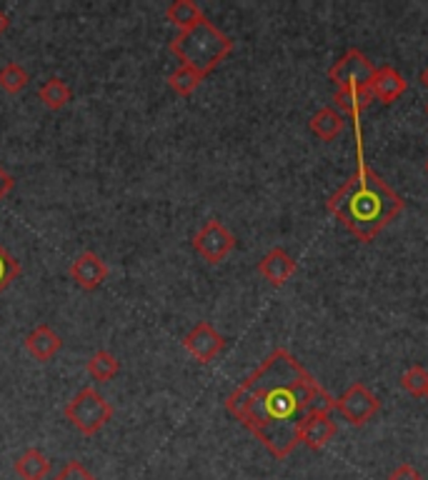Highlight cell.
Returning <instances> with one entry per match:
<instances>
[{
	"mask_svg": "<svg viewBox=\"0 0 428 480\" xmlns=\"http://www.w3.org/2000/svg\"><path fill=\"white\" fill-rule=\"evenodd\" d=\"M321 386L285 348H276L226 398V411L256 435L276 461L295 451L301 421Z\"/></svg>",
	"mask_w": 428,
	"mask_h": 480,
	"instance_id": "obj_1",
	"label": "cell"
},
{
	"mask_svg": "<svg viewBox=\"0 0 428 480\" xmlns=\"http://www.w3.org/2000/svg\"><path fill=\"white\" fill-rule=\"evenodd\" d=\"M353 131H356V170L351 178L326 200V210L338 218L343 228L361 243H371L391 220L401 216L406 203L366 163L361 121H353Z\"/></svg>",
	"mask_w": 428,
	"mask_h": 480,
	"instance_id": "obj_2",
	"label": "cell"
},
{
	"mask_svg": "<svg viewBox=\"0 0 428 480\" xmlns=\"http://www.w3.org/2000/svg\"><path fill=\"white\" fill-rule=\"evenodd\" d=\"M168 50L181 60V66L198 70L200 76H209L210 70L220 66V60L230 56L233 40L226 33H220L209 18H203L196 28L178 33Z\"/></svg>",
	"mask_w": 428,
	"mask_h": 480,
	"instance_id": "obj_3",
	"label": "cell"
},
{
	"mask_svg": "<svg viewBox=\"0 0 428 480\" xmlns=\"http://www.w3.org/2000/svg\"><path fill=\"white\" fill-rule=\"evenodd\" d=\"M66 421L76 431H80L83 435H95L103 431L108 421L113 418V405L108 403L95 388H80V393L73 396V400H68Z\"/></svg>",
	"mask_w": 428,
	"mask_h": 480,
	"instance_id": "obj_4",
	"label": "cell"
},
{
	"mask_svg": "<svg viewBox=\"0 0 428 480\" xmlns=\"http://www.w3.org/2000/svg\"><path fill=\"white\" fill-rule=\"evenodd\" d=\"M333 408L343 415V421H348L353 428H361L371 421L373 415L380 411V400L376 393H371L363 383H353L346 388L341 396L336 398Z\"/></svg>",
	"mask_w": 428,
	"mask_h": 480,
	"instance_id": "obj_5",
	"label": "cell"
},
{
	"mask_svg": "<svg viewBox=\"0 0 428 480\" xmlns=\"http://www.w3.org/2000/svg\"><path fill=\"white\" fill-rule=\"evenodd\" d=\"M233 248H236V236H233L220 220H209V223L193 236V251L210 265L223 263Z\"/></svg>",
	"mask_w": 428,
	"mask_h": 480,
	"instance_id": "obj_6",
	"label": "cell"
},
{
	"mask_svg": "<svg viewBox=\"0 0 428 480\" xmlns=\"http://www.w3.org/2000/svg\"><path fill=\"white\" fill-rule=\"evenodd\" d=\"M373 73H376V68L371 66V60L363 56L358 48H351V50L328 70V80H331L336 88H369Z\"/></svg>",
	"mask_w": 428,
	"mask_h": 480,
	"instance_id": "obj_7",
	"label": "cell"
},
{
	"mask_svg": "<svg viewBox=\"0 0 428 480\" xmlns=\"http://www.w3.org/2000/svg\"><path fill=\"white\" fill-rule=\"evenodd\" d=\"M183 348H186V353H188L190 358L206 366L210 360L219 358L220 350L226 348V338L210 325L209 320H200V323H196V325L186 333Z\"/></svg>",
	"mask_w": 428,
	"mask_h": 480,
	"instance_id": "obj_8",
	"label": "cell"
},
{
	"mask_svg": "<svg viewBox=\"0 0 428 480\" xmlns=\"http://www.w3.org/2000/svg\"><path fill=\"white\" fill-rule=\"evenodd\" d=\"M68 273H70V281L76 283L80 291H95V288H101L105 281H108V275H111V268L105 263L103 258L93 251H83V253L78 255L76 261L70 263L68 268Z\"/></svg>",
	"mask_w": 428,
	"mask_h": 480,
	"instance_id": "obj_9",
	"label": "cell"
},
{
	"mask_svg": "<svg viewBox=\"0 0 428 480\" xmlns=\"http://www.w3.org/2000/svg\"><path fill=\"white\" fill-rule=\"evenodd\" d=\"M336 423L331 421V413H308L301 421V431H298V443L305 445L308 451H324L336 435Z\"/></svg>",
	"mask_w": 428,
	"mask_h": 480,
	"instance_id": "obj_10",
	"label": "cell"
},
{
	"mask_svg": "<svg viewBox=\"0 0 428 480\" xmlns=\"http://www.w3.org/2000/svg\"><path fill=\"white\" fill-rule=\"evenodd\" d=\"M369 91H371L373 101H380L383 105L396 103L401 95L406 93V78L401 76L396 68L380 66L373 73Z\"/></svg>",
	"mask_w": 428,
	"mask_h": 480,
	"instance_id": "obj_11",
	"label": "cell"
},
{
	"mask_svg": "<svg viewBox=\"0 0 428 480\" xmlns=\"http://www.w3.org/2000/svg\"><path fill=\"white\" fill-rule=\"evenodd\" d=\"M23 346L28 350L30 356L40 363H48V360H53L63 348V340L58 336L56 330L50 328V325H36V328L30 330L26 340H23Z\"/></svg>",
	"mask_w": 428,
	"mask_h": 480,
	"instance_id": "obj_12",
	"label": "cell"
},
{
	"mask_svg": "<svg viewBox=\"0 0 428 480\" xmlns=\"http://www.w3.org/2000/svg\"><path fill=\"white\" fill-rule=\"evenodd\" d=\"M295 261L291 255L285 253L284 248H273V251H268L263 258H261V263H258V273L263 275L271 285H285V283L291 281V275L295 273Z\"/></svg>",
	"mask_w": 428,
	"mask_h": 480,
	"instance_id": "obj_13",
	"label": "cell"
},
{
	"mask_svg": "<svg viewBox=\"0 0 428 480\" xmlns=\"http://www.w3.org/2000/svg\"><path fill=\"white\" fill-rule=\"evenodd\" d=\"M373 103V95L369 88H336L333 93V108L351 121H361L363 111Z\"/></svg>",
	"mask_w": 428,
	"mask_h": 480,
	"instance_id": "obj_14",
	"label": "cell"
},
{
	"mask_svg": "<svg viewBox=\"0 0 428 480\" xmlns=\"http://www.w3.org/2000/svg\"><path fill=\"white\" fill-rule=\"evenodd\" d=\"M308 128L314 133L316 138H321V141H336L338 135L346 128V118H343L333 105H326L321 111H316L314 118L308 121Z\"/></svg>",
	"mask_w": 428,
	"mask_h": 480,
	"instance_id": "obj_15",
	"label": "cell"
},
{
	"mask_svg": "<svg viewBox=\"0 0 428 480\" xmlns=\"http://www.w3.org/2000/svg\"><path fill=\"white\" fill-rule=\"evenodd\" d=\"M13 468L20 480H46L50 475V458L38 448H28L23 455H18Z\"/></svg>",
	"mask_w": 428,
	"mask_h": 480,
	"instance_id": "obj_16",
	"label": "cell"
},
{
	"mask_svg": "<svg viewBox=\"0 0 428 480\" xmlns=\"http://www.w3.org/2000/svg\"><path fill=\"white\" fill-rule=\"evenodd\" d=\"M203 18H206L203 10H200L198 3H193V0H173L171 5L166 8V20H168L171 26H176L181 33L196 28Z\"/></svg>",
	"mask_w": 428,
	"mask_h": 480,
	"instance_id": "obj_17",
	"label": "cell"
},
{
	"mask_svg": "<svg viewBox=\"0 0 428 480\" xmlns=\"http://www.w3.org/2000/svg\"><path fill=\"white\" fill-rule=\"evenodd\" d=\"M38 98L50 111H60V108H66V105L73 101V91H70V85H68L66 80H60V78H48L46 83L38 88Z\"/></svg>",
	"mask_w": 428,
	"mask_h": 480,
	"instance_id": "obj_18",
	"label": "cell"
},
{
	"mask_svg": "<svg viewBox=\"0 0 428 480\" xmlns=\"http://www.w3.org/2000/svg\"><path fill=\"white\" fill-rule=\"evenodd\" d=\"M118 370H121V363L111 350H98V353H93V358L88 360V373L93 380H101V383L113 380Z\"/></svg>",
	"mask_w": 428,
	"mask_h": 480,
	"instance_id": "obj_19",
	"label": "cell"
},
{
	"mask_svg": "<svg viewBox=\"0 0 428 480\" xmlns=\"http://www.w3.org/2000/svg\"><path fill=\"white\" fill-rule=\"evenodd\" d=\"M203 78L198 70H193L188 66H178L173 70L171 76H168V85H171V91L176 95H181V98H188L190 93H196L198 91V85L203 83Z\"/></svg>",
	"mask_w": 428,
	"mask_h": 480,
	"instance_id": "obj_20",
	"label": "cell"
},
{
	"mask_svg": "<svg viewBox=\"0 0 428 480\" xmlns=\"http://www.w3.org/2000/svg\"><path fill=\"white\" fill-rule=\"evenodd\" d=\"M30 83L28 70L18 63H5V66L0 68V88L5 91V93L16 95L20 91H26Z\"/></svg>",
	"mask_w": 428,
	"mask_h": 480,
	"instance_id": "obj_21",
	"label": "cell"
},
{
	"mask_svg": "<svg viewBox=\"0 0 428 480\" xmlns=\"http://www.w3.org/2000/svg\"><path fill=\"white\" fill-rule=\"evenodd\" d=\"M401 388L411 393V396H426L428 393V373L426 368L421 366H411L403 376H401Z\"/></svg>",
	"mask_w": 428,
	"mask_h": 480,
	"instance_id": "obj_22",
	"label": "cell"
},
{
	"mask_svg": "<svg viewBox=\"0 0 428 480\" xmlns=\"http://www.w3.org/2000/svg\"><path fill=\"white\" fill-rule=\"evenodd\" d=\"M20 263L0 245V293L8 291L13 283L18 281Z\"/></svg>",
	"mask_w": 428,
	"mask_h": 480,
	"instance_id": "obj_23",
	"label": "cell"
},
{
	"mask_svg": "<svg viewBox=\"0 0 428 480\" xmlns=\"http://www.w3.org/2000/svg\"><path fill=\"white\" fill-rule=\"evenodd\" d=\"M53 480H95V475L80 461H70Z\"/></svg>",
	"mask_w": 428,
	"mask_h": 480,
	"instance_id": "obj_24",
	"label": "cell"
},
{
	"mask_svg": "<svg viewBox=\"0 0 428 480\" xmlns=\"http://www.w3.org/2000/svg\"><path fill=\"white\" fill-rule=\"evenodd\" d=\"M386 480H423V475H421L411 463H401V465H396V468L389 473V478Z\"/></svg>",
	"mask_w": 428,
	"mask_h": 480,
	"instance_id": "obj_25",
	"label": "cell"
},
{
	"mask_svg": "<svg viewBox=\"0 0 428 480\" xmlns=\"http://www.w3.org/2000/svg\"><path fill=\"white\" fill-rule=\"evenodd\" d=\"M13 188H16V178L10 176L8 170L0 168V200L8 198V193H10V190H13Z\"/></svg>",
	"mask_w": 428,
	"mask_h": 480,
	"instance_id": "obj_26",
	"label": "cell"
},
{
	"mask_svg": "<svg viewBox=\"0 0 428 480\" xmlns=\"http://www.w3.org/2000/svg\"><path fill=\"white\" fill-rule=\"evenodd\" d=\"M10 28V18H8V13H3V10H0V36H3V33H5V30Z\"/></svg>",
	"mask_w": 428,
	"mask_h": 480,
	"instance_id": "obj_27",
	"label": "cell"
},
{
	"mask_svg": "<svg viewBox=\"0 0 428 480\" xmlns=\"http://www.w3.org/2000/svg\"><path fill=\"white\" fill-rule=\"evenodd\" d=\"M421 83H423V88H426V91H428V68H426V70H423V73H421Z\"/></svg>",
	"mask_w": 428,
	"mask_h": 480,
	"instance_id": "obj_28",
	"label": "cell"
},
{
	"mask_svg": "<svg viewBox=\"0 0 428 480\" xmlns=\"http://www.w3.org/2000/svg\"><path fill=\"white\" fill-rule=\"evenodd\" d=\"M426 173H428V160H426Z\"/></svg>",
	"mask_w": 428,
	"mask_h": 480,
	"instance_id": "obj_29",
	"label": "cell"
},
{
	"mask_svg": "<svg viewBox=\"0 0 428 480\" xmlns=\"http://www.w3.org/2000/svg\"><path fill=\"white\" fill-rule=\"evenodd\" d=\"M426 113H428V105H426Z\"/></svg>",
	"mask_w": 428,
	"mask_h": 480,
	"instance_id": "obj_30",
	"label": "cell"
},
{
	"mask_svg": "<svg viewBox=\"0 0 428 480\" xmlns=\"http://www.w3.org/2000/svg\"><path fill=\"white\" fill-rule=\"evenodd\" d=\"M426 398H428V393H426Z\"/></svg>",
	"mask_w": 428,
	"mask_h": 480,
	"instance_id": "obj_31",
	"label": "cell"
}]
</instances>
